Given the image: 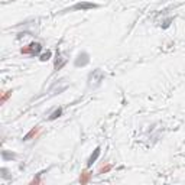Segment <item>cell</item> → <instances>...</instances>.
Here are the masks:
<instances>
[{"label": "cell", "mask_w": 185, "mask_h": 185, "mask_svg": "<svg viewBox=\"0 0 185 185\" xmlns=\"http://www.w3.org/2000/svg\"><path fill=\"white\" fill-rule=\"evenodd\" d=\"M10 97H12V91H3L1 92V104H4Z\"/></svg>", "instance_id": "obj_9"}, {"label": "cell", "mask_w": 185, "mask_h": 185, "mask_svg": "<svg viewBox=\"0 0 185 185\" xmlns=\"http://www.w3.org/2000/svg\"><path fill=\"white\" fill-rule=\"evenodd\" d=\"M88 61H90L88 55H87L85 52H83V54H80L78 58L75 59V67H84V65L88 64Z\"/></svg>", "instance_id": "obj_3"}, {"label": "cell", "mask_w": 185, "mask_h": 185, "mask_svg": "<svg viewBox=\"0 0 185 185\" xmlns=\"http://www.w3.org/2000/svg\"><path fill=\"white\" fill-rule=\"evenodd\" d=\"M39 132H41V127H34L28 135L23 137V140H31L32 137H38V135H39Z\"/></svg>", "instance_id": "obj_5"}, {"label": "cell", "mask_w": 185, "mask_h": 185, "mask_svg": "<svg viewBox=\"0 0 185 185\" xmlns=\"http://www.w3.org/2000/svg\"><path fill=\"white\" fill-rule=\"evenodd\" d=\"M91 178H92V174L91 172H88V171H84L81 175H80V184L81 185H85V184H88L90 181H91Z\"/></svg>", "instance_id": "obj_4"}, {"label": "cell", "mask_w": 185, "mask_h": 185, "mask_svg": "<svg viewBox=\"0 0 185 185\" xmlns=\"http://www.w3.org/2000/svg\"><path fill=\"white\" fill-rule=\"evenodd\" d=\"M90 7H95V4L92 3H78L74 6V9H90Z\"/></svg>", "instance_id": "obj_7"}, {"label": "cell", "mask_w": 185, "mask_h": 185, "mask_svg": "<svg viewBox=\"0 0 185 185\" xmlns=\"http://www.w3.org/2000/svg\"><path fill=\"white\" fill-rule=\"evenodd\" d=\"M31 184L32 185H36V184H41V174H39V177H36L34 179V181H32V182H31Z\"/></svg>", "instance_id": "obj_12"}, {"label": "cell", "mask_w": 185, "mask_h": 185, "mask_svg": "<svg viewBox=\"0 0 185 185\" xmlns=\"http://www.w3.org/2000/svg\"><path fill=\"white\" fill-rule=\"evenodd\" d=\"M92 80H94V84H92V87L100 85V83L104 80V74L101 72L100 69H97V71H94L92 74H90V81H92Z\"/></svg>", "instance_id": "obj_2"}, {"label": "cell", "mask_w": 185, "mask_h": 185, "mask_svg": "<svg viewBox=\"0 0 185 185\" xmlns=\"http://www.w3.org/2000/svg\"><path fill=\"white\" fill-rule=\"evenodd\" d=\"M111 169H113V165H111V163H107V165L101 166L100 171H98V174H107V172H110Z\"/></svg>", "instance_id": "obj_8"}, {"label": "cell", "mask_w": 185, "mask_h": 185, "mask_svg": "<svg viewBox=\"0 0 185 185\" xmlns=\"http://www.w3.org/2000/svg\"><path fill=\"white\" fill-rule=\"evenodd\" d=\"M41 49H42V46H41V43L38 42H32L29 43L28 46H25V48H22V54H25V55H38L39 52H41Z\"/></svg>", "instance_id": "obj_1"}, {"label": "cell", "mask_w": 185, "mask_h": 185, "mask_svg": "<svg viewBox=\"0 0 185 185\" xmlns=\"http://www.w3.org/2000/svg\"><path fill=\"white\" fill-rule=\"evenodd\" d=\"M98 156H100V148H97V149L94 151V153H92L91 156H90V159H88V165H91L92 162H95Z\"/></svg>", "instance_id": "obj_6"}, {"label": "cell", "mask_w": 185, "mask_h": 185, "mask_svg": "<svg viewBox=\"0 0 185 185\" xmlns=\"http://www.w3.org/2000/svg\"><path fill=\"white\" fill-rule=\"evenodd\" d=\"M51 58V52L48 51L46 54H43V55H41V61H48V59Z\"/></svg>", "instance_id": "obj_11"}, {"label": "cell", "mask_w": 185, "mask_h": 185, "mask_svg": "<svg viewBox=\"0 0 185 185\" xmlns=\"http://www.w3.org/2000/svg\"><path fill=\"white\" fill-rule=\"evenodd\" d=\"M61 114H62V109H58V110H55V111L52 113V116H51L49 119L51 120H55V119H58Z\"/></svg>", "instance_id": "obj_10"}]
</instances>
